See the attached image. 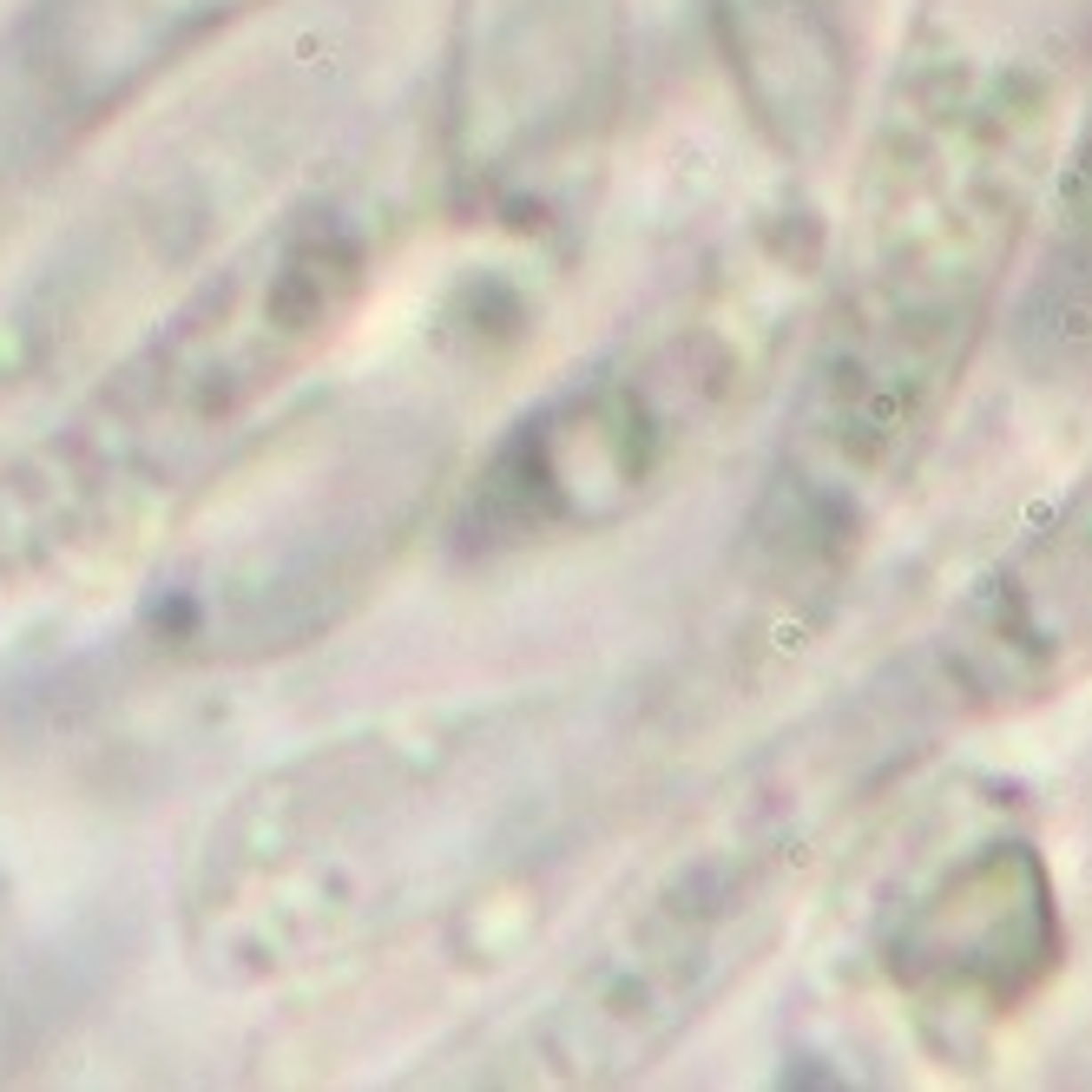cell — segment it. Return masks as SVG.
I'll use <instances>...</instances> for the list:
<instances>
[{
  "instance_id": "cell-2",
  "label": "cell",
  "mask_w": 1092,
  "mask_h": 1092,
  "mask_svg": "<svg viewBox=\"0 0 1092 1092\" xmlns=\"http://www.w3.org/2000/svg\"><path fill=\"white\" fill-rule=\"evenodd\" d=\"M395 217L310 191L224 250L46 428L0 455V606L132 540L343 336Z\"/></svg>"
},
{
  "instance_id": "cell-3",
  "label": "cell",
  "mask_w": 1092,
  "mask_h": 1092,
  "mask_svg": "<svg viewBox=\"0 0 1092 1092\" xmlns=\"http://www.w3.org/2000/svg\"><path fill=\"white\" fill-rule=\"evenodd\" d=\"M816 770L750 783L612 902L573 967L494 1039V1086H606L651 1066L757 954L810 843Z\"/></svg>"
},
{
  "instance_id": "cell-4",
  "label": "cell",
  "mask_w": 1092,
  "mask_h": 1092,
  "mask_svg": "<svg viewBox=\"0 0 1092 1092\" xmlns=\"http://www.w3.org/2000/svg\"><path fill=\"white\" fill-rule=\"evenodd\" d=\"M263 0H33L0 40V184L93 139Z\"/></svg>"
},
{
  "instance_id": "cell-1",
  "label": "cell",
  "mask_w": 1092,
  "mask_h": 1092,
  "mask_svg": "<svg viewBox=\"0 0 1092 1092\" xmlns=\"http://www.w3.org/2000/svg\"><path fill=\"white\" fill-rule=\"evenodd\" d=\"M566 757V698L434 704L296 750L198 836L184 948L224 987L349 961L514 855Z\"/></svg>"
}]
</instances>
